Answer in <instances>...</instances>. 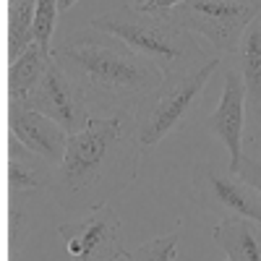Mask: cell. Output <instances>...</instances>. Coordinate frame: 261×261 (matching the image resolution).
Instances as JSON below:
<instances>
[{"label": "cell", "mask_w": 261, "mask_h": 261, "mask_svg": "<svg viewBox=\"0 0 261 261\" xmlns=\"http://www.w3.org/2000/svg\"><path fill=\"white\" fill-rule=\"evenodd\" d=\"M55 63L86 94V102L139 107L165 81V71L149 58L130 50L123 39L86 27L71 34L53 53Z\"/></svg>", "instance_id": "obj_1"}, {"label": "cell", "mask_w": 261, "mask_h": 261, "mask_svg": "<svg viewBox=\"0 0 261 261\" xmlns=\"http://www.w3.org/2000/svg\"><path fill=\"white\" fill-rule=\"evenodd\" d=\"M141 144L134 113H115L89 120L84 130L68 136L63 162L55 167L50 193L60 204H79L97 188H125L136 180Z\"/></svg>", "instance_id": "obj_2"}, {"label": "cell", "mask_w": 261, "mask_h": 261, "mask_svg": "<svg viewBox=\"0 0 261 261\" xmlns=\"http://www.w3.org/2000/svg\"><path fill=\"white\" fill-rule=\"evenodd\" d=\"M89 27L115 34L130 50L157 63L165 76L206 60L199 37L186 32L170 13H149L144 8H115L92 18Z\"/></svg>", "instance_id": "obj_3"}, {"label": "cell", "mask_w": 261, "mask_h": 261, "mask_svg": "<svg viewBox=\"0 0 261 261\" xmlns=\"http://www.w3.org/2000/svg\"><path fill=\"white\" fill-rule=\"evenodd\" d=\"M220 65H222L220 58H206L199 65L167 73L165 81L144 102H139V107L134 110V125H136L139 144L154 146L170 130H175L186 120L193 102L201 97L206 81L214 76V71Z\"/></svg>", "instance_id": "obj_4"}, {"label": "cell", "mask_w": 261, "mask_h": 261, "mask_svg": "<svg viewBox=\"0 0 261 261\" xmlns=\"http://www.w3.org/2000/svg\"><path fill=\"white\" fill-rule=\"evenodd\" d=\"M258 13V0H186L170 16L220 55H235L243 32Z\"/></svg>", "instance_id": "obj_5"}, {"label": "cell", "mask_w": 261, "mask_h": 261, "mask_svg": "<svg viewBox=\"0 0 261 261\" xmlns=\"http://www.w3.org/2000/svg\"><path fill=\"white\" fill-rule=\"evenodd\" d=\"M58 235L71 261H115L128 253L123 248L120 217L107 201L94 204L81 220L60 225Z\"/></svg>", "instance_id": "obj_6"}, {"label": "cell", "mask_w": 261, "mask_h": 261, "mask_svg": "<svg viewBox=\"0 0 261 261\" xmlns=\"http://www.w3.org/2000/svg\"><path fill=\"white\" fill-rule=\"evenodd\" d=\"M193 196L196 204L209 212L248 217L261 225V193L230 170L212 162H199L193 170Z\"/></svg>", "instance_id": "obj_7"}, {"label": "cell", "mask_w": 261, "mask_h": 261, "mask_svg": "<svg viewBox=\"0 0 261 261\" xmlns=\"http://www.w3.org/2000/svg\"><path fill=\"white\" fill-rule=\"evenodd\" d=\"M21 105H27L34 113L47 115L50 120L63 125L68 134L84 130L92 120L86 94L79 89L76 81L65 73L55 60L50 65V71L45 73V79H42V84Z\"/></svg>", "instance_id": "obj_8"}, {"label": "cell", "mask_w": 261, "mask_h": 261, "mask_svg": "<svg viewBox=\"0 0 261 261\" xmlns=\"http://www.w3.org/2000/svg\"><path fill=\"white\" fill-rule=\"evenodd\" d=\"M246 107H248V92H246V81L243 73L238 68L225 71L222 81V97L217 110L204 120L206 130L220 139L230 154L227 170L235 172L238 165L243 160V134H246Z\"/></svg>", "instance_id": "obj_9"}, {"label": "cell", "mask_w": 261, "mask_h": 261, "mask_svg": "<svg viewBox=\"0 0 261 261\" xmlns=\"http://www.w3.org/2000/svg\"><path fill=\"white\" fill-rule=\"evenodd\" d=\"M6 118H8V136L21 141L29 151H34L37 157L50 162L53 167L63 162L65 149H68V136H71L63 125H58L47 115L29 110L21 102H8Z\"/></svg>", "instance_id": "obj_10"}, {"label": "cell", "mask_w": 261, "mask_h": 261, "mask_svg": "<svg viewBox=\"0 0 261 261\" xmlns=\"http://www.w3.org/2000/svg\"><path fill=\"white\" fill-rule=\"evenodd\" d=\"M8 154H6V183H8V196L16 199L21 193H34V191H50L55 167L29 151L21 141L8 136L6 141Z\"/></svg>", "instance_id": "obj_11"}, {"label": "cell", "mask_w": 261, "mask_h": 261, "mask_svg": "<svg viewBox=\"0 0 261 261\" xmlns=\"http://www.w3.org/2000/svg\"><path fill=\"white\" fill-rule=\"evenodd\" d=\"M214 241L230 261H261V225L248 217H225L214 225Z\"/></svg>", "instance_id": "obj_12"}, {"label": "cell", "mask_w": 261, "mask_h": 261, "mask_svg": "<svg viewBox=\"0 0 261 261\" xmlns=\"http://www.w3.org/2000/svg\"><path fill=\"white\" fill-rule=\"evenodd\" d=\"M53 60H55L53 50H45L34 42L24 55L8 63V102H24L42 84Z\"/></svg>", "instance_id": "obj_13"}, {"label": "cell", "mask_w": 261, "mask_h": 261, "mask_svg": "<svg viewBox=\"0 0 261 261\" xmlns=\"http://www.w3.org/2000/svg\"><path fill=\"white\" fill-rule=\"evenodd\" d=\"M235 55H238V71L243 73V81H246L248 107L258 110L261 105V13L243 32Z\"/></svg>", "instance_id": "obj_14"}, {"label": "cell", "mask_w": 261, "mask_h": 261, "mask_svg": "<svg viewBox=\"0 0 261 261\" xmlns=\"http://www.w3.org/2000/svg\"><path fill=\"white\" fill-rule=\"evenodd\" d=\"M34 6L37 0H8L6 27V58L13 63L34 45Z\"/></svg>", "instance_id": "obj_15"}, {"label": "cell", "mask_w": 261, "mask_h": 261, "mask_svg": "<svg viewBox=\"0 0 261 261\" xmlns=\"http://www.w3.org/2000/svg\"><path fill=\"white\" fill-rule=\"evenodd\" d=\"M180 227L178 225L172 232L160 235L149 243H141L136 251H128L125 261H175L178 258V241H180Z\"/></svg>", "instance_id": "obj_16"}, {"label": "cell", "mask_w": 261, "mask_h": 261, "mask_svg": "<svg viewBox=\"0 0 261 261\" xmlns=\"http://www.w3.org/2000/svg\"><path fill=\"white\" fill-rule=\"evenodd\" d=\"M60 3L58 0H37L34 6V42L45 50H53V34L58 27Z\"/></svg>", "instance_id": "obj_17"}, {"label": "cell", "mask_w": 261, "mask_h": 261, "mask_svg": "<svg viewBox=\"0 0 261 261\" xmlns=\"http://www.w3.org/2000/svg\"><path fill=\"white\" fill-rule=\"evenodd\" d=\"M235 175L243 178L251 188H256L261 193V160L258 157H243L238 170H235Z\"/></svg>", "instance_id": "obj_18"}, {"label": "cell", "mask_w": 261, "mask_h": 261, "mask_svg": "<svg viewBox=\"0 0 261 261\" xmlns=\"http://www.w3.org/2000/svg\"><path fill=\"white\" fill-rule=\"evenodd\" d=\"M18 241H21V212L11 209V217H8V248H11V256H18Z\"/></svg>", "instance_id": "obj_19"}, {"label": "cell", "mask_w": 261, "mask_h": 261, "mask_svg": "<svg viewBox=\"0 0 261 261\" xmlns=\"http://www.w3.org/2000/svg\"><path fill=\"white\" fill-rule=\"evenodd\" d=\"M180 3H186V0H146L144 11H149V13H172Z\"/></svg>", "instance_id": "obj_20"}, {"label": "cell", "mask_w": 261, "mask_h": 261, "mask_svg": "<svg viewBox=\"0 0 261 261\" xmlns=\"http://www.w3.org/2000/svg\"><path fill=\"white\" fill-rule=\"evenodd\" d=\"M58 3H60V13H63V11H68V8H73V6L79 3V0H58Z\"/></svg>", "instance_id": "obj_21"}, {"label": "cell", "mask_w": 261, "mask_h": 261, "mask_svg": "<svg viewBox=\"0 0 261 261\" xmlns=\"http://www.w3.org/2000/svg\"><path fill=\"white\" fill-rule=\"evenodd\" d=\"M258 110H261V105H258ZM258 149H261V118H258Z\"/></svg>", "instance_id": "obj_22"}, {"label": "cell", "mask_w": 261, "mask_h": 261, "mask_svg": "<svg viewBox=\"0 0 261 261\" xmlns=\"http://www.w3.org/2000/svg\"><path fill=\"white\" fill-rule=\"evenodd\" d=\"M134 6H136V8H144V6H146V0H134Z\"/></svg>", "instance_id": "obj_23"}, {"label": "cell", "mask_w": 261, "mask_h": 261, "mask_svg": "<svg viewBox=\"0 0 261 261\" xmlns=\"http://www.w3.org/2000/svg\"><path fill=\"white\" fill-rule=\"evenodd\" d=\"M222 261H230V258H222Z\"/></svg>", "instance_id": "obj_24"}, {"label": "cell", "mask_w": 261, "mask_h": 261, "mask_svg": "<svg viewBox=\"0 0 261 261\" xmlns=\"http://www.w3.org/2000/svg\"><path fill=\"white\" fill-rule=\"evenodd\" d=\"M258 3H261V0H258Z\"/></svg>", "instance_id": "obj_25"}]
</instances>
